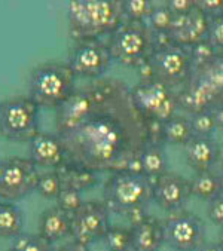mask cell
I'll return each instance as SVG.
<instances>
[{"label":"cell","instance_id":"7c38bea8","mask_svg":"<svg viewBox=\"0 0 223 251\" xmlns=\"http://www.w3.org/2000/svg\"><path fill=\"white\" fill-rule=\"evenodd\" d=\"M112 55L109 48L101 40H78L69 52L67 66L75 77L98 80L110 69Z\"/></svg>","mask_w":223,"mask_h":251},{"label":"cell","instance_id":"52a82bcc","mask_svg":"<svg viewBox=\"0 0 223 251\" xmlns=\"http://www.w3.org/2000/svg\"><path fill=\"white\" fill-rule=\"evenodd\" d=\"M143 67L147 70V75L143 79L152 77L179 91L186 83L194 67L191 49L174 43L159 45Z\"/></svg>","mask_w":223,"mask_h":251},{"label":"cell","instance_id":"30bf717a","mask_svg":"<svg viewBox=\"0 0 223 251\" xmlns=\"http://www.w3.org/2000/svg\"><path fill=\"white\" fill-rule=\"evenodd\" d=\"M37 167L30 158H8L0 161V199L17 202L36 190Z\"/></svg>","mask_w":223,"mask_h":251},{"label":"cell","instance_id":"e575fe53","mask_svg":"<svg viewBox=\"0 0 223 251\" xmlns=\"http://www.w3.org/2000/svg\"><path fill=\"white\" fill-rule=\"evenodd\" d=\"M167 5L174 17H182L189 14L195 8V0H168V2H164Z\"/></svg>","mask_w":223,"mask_h":251},{"label":"cell","instance_id":"7a4b0ae2","mask_svg":"<svg viewBox=\"0 0 223 251\" xmlns=\"http://www.w3.org/2000/svg\"><path fill=\"white\" fill-rule=\"evenodd\" d=\"M177 103L189 115L223 110V51L192 67L186 83L177 91Z\"/></svg>","mask_w":223,"mask_h":251},{"label":"cell","instance_id":"d4e9b609","mask_svg":"<svg viewBox=\"0 0 223 251\" xmlns=\"http://www.w3.org/2000/svg\"><path fill=\"white\" fill-rule=\"evenodd\" d=\"M153 9L150 0H121V12L124 21L146 23Z\"/></svg>","mask_w":223,"mask_h":251},{"label":"cell","instance_id":"5bb4252c","mask_svg":"<svg viewBox=\"0 0 223 251\" xmlns=\"http://www.w3.org/2000/svg\"><path fill=\"white\" fill-rule=\"evenodd\" d=\"M191 196V180L177 173L168 171L153 180V202L164 211L183 210Z\"/></svg>","mask_w":223,"mask_h":251},{"label":"cell","instance_id":"e0dca14e","mask_svg":"<svg viewBox=\"0 0 223 251\" xmlns=\"http://www.w3.org/2000/svg\"><path fill=\"white\" fill-rule=\"evenodd\" d=\"M185 158L195 173L213 171L220 161V147L213 137H194L185 146Z\"/></svg>","mask_w":223,"mask_h":251},{"label":"cell","instance_id":"8fae6325","mask_svg":"<svg viewBox=\"0 0 223 251\" xmlns=\"http://www.w3.org/2000/svg\"><path fill=\"white\" fill-rule=\"evenodd\" d=\"M164 244L176 251H198L205 244V225L192 211L171 213L162 222Z\"/></svg>","mask_w":223,"mask_h":251},{"label":"cell","instance_id":"44dd1931","mask_svg":"<svg viewBox=\"0 0 223 251\" xmlns=\"http://www.w3.org/2000/svg\"><path fill=\"white\" fill-rule=\"evenodd\" d=\"M194 131L191 126L189 118L182 115H176L161 125L159 140L161 143H167L171 146H186L194 138Z\"/></svg>","mask_w":223,"mask_h":251},{"label":"cell","instance_id":"9c48e42d","mask_svg":"<svg viewBox=\"0 0 223 251\" xmlns=\"http://www.w3.org/2000/svg\"><path fill=\"white\" fill-rule=\"evenodd\" d=\"M39 132V107L17 95L0 103V134L11 141H30Z\"/></svg>","mask_w":223,"mask_h":251},{"label":"cell","instance_id":"d6986e66","mask_svg":"<svg viewBox=\"0 0 223 251\" xmlns=\"http://www.w3.org/2000/svg\"><path fill=\"white\" fill-rule=\"evenodd\" d=\"M72 232V216L60 210L58 207L48 208L42 213L39 220V236L48 244L58 242Z\"/></svg>","mask_w":223,"mask_h":251},{"label":"cell","instance_id":"ac0fdd59","mask_svg":"<svg viewBox=\"0 0 223 251\" xmlns=\"http://www.w3.org/2000/svg\"><path fill=\"white\" fill-rule=\"evenodd\" d=\"M131 251H159L164 245L162 222L152 216H146L130 227Z\"/></svg>","mask_w":223,"mask_h":251},{"label":"cell","instance_id":"9a60e30c","mask_svg":"<svg viewBox=\"0 0 223 251\" xmlns=\"http://www.w3.org/2000/svg\"><path fill=\"white\" fill-rule=\"evenodd\" d=\"M30 161L36 167L61 170L66 162V150L57 134L37 132L30 140Z\"/></svg>","mask_w":223,"mask_h":251},{"label":"cell","instance_id":"603a6c76","mask_svg":"<svg viewBox=\"0 0 223 251\" xmlns=\"http://www.w3.org/2000/svg\"><path fill=\"white\" fill-rule=\"evenodd\" d=\"M191 192L192 196L207 201V202L216 199L222 195V183L219 174L214 170L196 173L195 177L191 180Z\"/></svg>","mask_w":223,"mask_h":251},{"label":"cell","instance_id":"8d00e7d4","mask_svg":"<svg viewBox=\"0 0 223 251\" xmlns=\"http://www.w3.org/2000/svg\"><path fill=\"white\" fill-rule=\"evenodd\" d=\"M198 251H223V250L220 248V245L217 242L216 244L214 242H205Z\"/></svg>","mask_w":223,"mask_h":251},{"label":"cell","instance_id":"5b68a950","mask_svg":"<svg viewBox=\"0 0 223 251\" xmlns=\"http://www.w3.org/2000/svg\"><path fill=\"white\" fill-rule=\"evenodd\" d=\"M75 75L67 63L49 61L33 69L28 82V98L40 109L61 107L75 92Z\"/></svg>","mask_w":223,"mask_h":251},{"label":"cell","instance_id":"6da1fadb","mask_svg":"<svg viewBox=\"0 0 223 251\" xmlns=\"http://www.w3.org/2000/svg\"><path fill=\"white\" fill-rule=\"evenodd\" d=\"M55 129L66 150V164L95 174L127 170L150 140L149 124L133 103L131 86L116 77L75 89L55 110Z\"/></svg>","mask_w":223,"mask_h":251},{"label":"cell","instance_id":"3957f363","mask_svg":"<svg viewBox=\"0 0 223 251\" xmlns=\"http://www.w3.org/2000/svg\"><path fill=\"white\" fill-rule=\"evenodd\" d=\"M153 202V180L143 174L121 170L112 173L103 187V204L110 213L124 216L131 226L143 220Z\"/></svg>","mask_w":223,"mask_h":251},{"label":"cell","instance_id":"f35d334b","mask_svg":"<svg viewBox=\"0 0 223 251\" xmlns=\"http://www.w3.org/2000/svg\"><path fill=\"white\" fill-rule=\"evenodd\" d=\"M219 177H220V183H222V196H223V164H222V171L217 173Z\"/></svg>","mask_w":223,"mask_h":251},{"label":"cell","instance_id":"2e32d148","mask_svg":"<svg viewBox=\"0 0 223 251\" xmlns=\"http://www.w3.org/2000/svg\"><path fill=\"white\" fill-rule=\"evenodd\" d=\"M208 33V18L196 8L182 17H176L171 30L168 31L170 40L174 45L192 48L201 42L207 40Z\"/></svg>","mask_w":223,"mask_h":251},{"label":"cell","instance_id":"74e56055","mask_svg":"<svg viewBox=\"0 0 223 251\" xmlns=\"http://www.w3.org/2000/svg\"><path fill=\"white\" fill-rule=\"evenodd\" d=\"M219 245H220V248L223 250V227H220V233H219V242H217Z\"/></svg>","mask_w":223,"mask_h":251},{"label":"cell","instance_id":"836d02e7","mask_svg":"<svg viewBox=\"0 0 223 251\" xmlns=\"http://www.w3.org/2000/svg\"><path fill=\"white\" fill-rule=\"evenodd\" d=\"M207 216L211 220V223H214L219 227H223V196L222 195L208 202Z\"/></svg>","mask_w":223,"mask_h":251},{"label":"cell","instance_id":"83f0119b","mask_svg":"<svg viewBox=\"0 0 223 251\" xmlns=\"http://www.w3.org/2000/svg\"><path fill=\"white\" fill-rule=\"evenodd\" d=\"M189 121L195 137H213L217 129V119L214 112L192 113Z\"/></svg>","mask_w":223,"mask_h":251},{"label":"cell","instance_id":"ab89813d","mask_svg":"<svg viewBox=\"0 0 223 251\" xmlns=\"http://www.w3.org/2000/svg\"><path fill=\"white\" fill-rule=\"evenodd\" d=\"M0 202H2V199H0Z\"/></svg>","mask_w":223,"mask_h":251},{"label":"cell","instance_id":"f546056e","mask_svg":"<svg viewBox=\"0 0 223 251\" xmlns=\"http://www.w3.org/2000/svg\"><path fill=\"white\" fill-rule=\"evenodd\" d=\"M57 202H58V208L63 210L64 213L73 216L82 205H84V198L81 195L79 190L70 187V186H64L63 190L60 192L58 198H57Z\"/></svg>","mask_w":223,"mask_h":251},{"label":"cell","instance_id":"277c9868","mask_svg":"<svg viewBox=\"0 0 223 251\" xmlns=\"http://www.w3.org/2000/svg\"><path fill=\"white\" fill-rule=\"evenodd\" d=\"M69 31L75 42L100 40L124 21L118 0H72L67 5Z\"/></svg>","mask_w":223,"mask_h":251},{"label":"cell","instance_id":"ba28073f","mask_svg":"<svg viewBox=\"0 0 223 251\" xmlns=\"http://www.w3.org/2000/svg\"><path fill=\"white\" fill-rule=\"evenodd\" d=\"M133 103L147 124L162 125L177 115V91L152 77L141 79L131 86Z\"/></svg>","mask_w":223,"mask_h":251},{"label":"cell","instance_id":"8992f818","mask_svg":"<svg viewBox=\"0 0 223 251\" xmlns=\"http://www.w3.org/2000/svg\"><path fill=\"white\" fill-rule=\"evenodd\" d=\"M112 60L125 67H143L158 46L156 34L146 23L122 21L107 39Z\"/></svg>","mask_w":223,"mask_h":251},{"label":"cell","instance_id":"484cf974","mask_svg":"<svg viewBox=\"0 0 223 251\" xmlns=\"http://www.w3.org/2000/svg\"><path fill=\"white\" fill-rule=\"evenodd\" d=\"M64 187V181L58 171H48L43 174H39L36 190L42 198L45 199H57L60 192Z\"/></svg>","mask_w":223,"mask_h":251},{"label":"cell","instance_id":"4dcf8cb0","mask_svg":"<svg viewBox=\"0 0 223 251\" xmlns=\"http://www.w3.org/2000/svg\"><path fill=\"white\" fill-rule=\"evenodd\" d=\"M207 42L216 51H223V14L208 18Z\"/></svg>","mask_w":223,"mask_h":251},{"label":"cell","instance_id":"ffe728a7","mask_svg":"<svg viewBox=\"0 0 223 251\" xmlns=\"http://www.w3.org/2000/svg\"><path fill=\"white\" fill-rule=\"evenodd\" d=\"M137 158L140 164V173L150 180L168 173V156L165 153L162 143L149 140L139 152Z\"/></svg>","mask_w":223,"mask_h":251},{"label":"cell","instance_id":"4316f807","mask_svg":"<svg viewBox=\"0 0 223 251\" xmlns=\"http://www.w3.org/2000/svg\"><path fill=\"white\" fill-rule=\"evenodd\" d=\"M103 242L109 251H131V230L124 226H110Z\"/></svg>","mask_w":223,"mask_h":251},{"label":"cell","instance_id":"f1b7e54d","mask_svg":"<svg viewBox=\"0 0 223 251\" xmlns=\"http://www.w3.org/2000/svg\"><path fill=\"white\" fill-rule=\"evenodd\" d=\"M9 251H54V248L39 235L21 233L14 239Z\"/></svg>","mask_w":223,"mask_h":251},{"label":"cell","instance_id":"4fadbf2b","mask_svg":"<svg viewBox=\"0 0 223 251\" xmlns=\"http://www.w3.org/2000/svg\"><path fill=\"white\" fill-rule=\"evenodd\" d=\"M110 211L98 201H85L84 205L72 216L73 241L89 247L94 242L103 241L110 227Z\"/></svg>","mask_w":223,"mask_h":251},{"label":"cell","instance_id":"d590c367","mask_svg":"<svg viewBox=\"0 0 223 251\" xmlns=\"http://www.w3.org/2000/svg\"><path fill=\"white\" fill-rule=\"evenodd\" d=\"M54 251H91V250H89V247H86V245H82V244H79V242H76V241H72V242H69V244H66V245H63V247H60V248H57V250H54Z\"/></svg>","mask_w":223,"mask_h":251},{"label":"cell","instance_id":"1f68e13d","mask_svg":"<svg viewBox=\"0 0 223 251\" xmlns=\"http://www.w3.org/2000/svg\"><path fill=\"white\" fill-rule=\"evenodd\" d=\"M217 51L216 49L205 40V42H201L195 46L191 48V55H192V61H194V66L195 64H201V63H205L207 60H210Z\"/></svg>","mask_w":223,"mask_h":251},{"label":"cell","instance_id":"d6a6232c","mask_svg":"<svg viewBox=\"0 0 223 251\" xmlns=\"http://www.w3.org/2000/svg\"><path fill=\"white\" fill-rule=\"evenodd\" d=\"M195 5L207 18L223 14V0H195Z\"/></svg>","mask_w":223,"mask_h":251},{"label":"cell","instance_id":"7402d4cb","mask_svg":"<svg viewBox=\"0 0 223 251\" xmlns=\"http://www.w3.org/2000/svg\"><path fill=\"white\" fill-rule=\"evenodd\" d=\"M24 214L14 202H0V238L15 239L23 233Z\"/></svg>","mask_w":223,"mask_h":251},{"label":"cell","instance_id":"cb8c5ba5","mask_svg":"<svg viewBox=\"0 0 223 251\" xmlns=\"http://www.w3.org/2000/svg\"><path fill=\"white\" fill-rule=\"evenodd\" d=\"M174 15L173 12L167 8L165 3L162 5H153V9L150 15L146 20V24L155 34H168V31L173 27L174 23Z\"/></svg>","mask_w":223,"mask_h":251}]
</instances>
